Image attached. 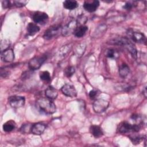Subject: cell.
<instances>
[{"label":"cell","mask_w":147,"mask_h":147,"mask_svg":"<svg viewBox=\"0 0 147 147\" xmlns=\"http://www.w3.org/2000/svg\"><path fill=\"white\" fill-rule=\"evenodd\" d=\"M87 21V18L86 17L84 16H80L78 17V19L76 20V21L78 22V25H84L86 22Z\"/></svg>","instance_id":"83f0119b"},{"label":"cell","mask_w":147,"mask_h":147,"mask_svg":"<svg viewBox=\"0 0 147 147\" xmlns=\"http://www.w3.org/2000/svg\"><path fill=\"white\" fill-rule=\"evenodd\" d=\"M130 72L129 67L126 63H122L119 67V74L122 78H125Z\"/></svg>","instance_id":"d6986e66"},{"label":"cell","mask_w":147,"mask_h":147,"mask_svg":"<svg viewBox=\"0 0 147 147\" xmlns=\"http://www.w3.org/2000/svg\"><path fill=\"white\" fill-rule=\"evenodd\" d=\"M1 58L3 61L11 62L14 59V53L12 49L8 48L2 52H1Z\"/></svg>","instance_id":"7c38bea8"},{"label":"cell","mask_w":147,"mask_h":147,"mask_svg":"<svg viewBox=\"0 0 147 147\" xmlns=\"http://www.w3.org/2000/svg\"><path fill=\"white\" fill-rule=\"evenodd\" d=\"M78 25L76 20H71L63 28H62L61 34L64 37H67L70 36L71 34H74L75 29L78 27Z\"/></svg>","instance_id":"52a82bcc"},{"label":"cell","mask_w":147,"mask_h":147,"mask_svg":"<svg viewBox=\"0 0 147 147\" xmlns=\"http://www.w3.org/2000/svg\"><path fill=\"white\" fill-rule=\"evenodd\" d=\"M142 93L145 96V97H146V86L144 87V88L142 90Z\"/></svg>","instance_id":"d6a6232c"},{"label":"cell","mask_w":147,"mask_h":147,"mask_svg":"<svg viewBox=\"0 0 147 147\" xmlns=\"http://www.w3.org/2000/svg\"><path fill=\"white\" fill-rule=\"evenodd\" d=\"M110 44L123 47L127 49L135 59L137 57V51L134 45L126 37H118L111 40Z\"/></svg>","instance_id":"6da1fadb"},{"label":"cell","mask_w":147,"mask_h":147,"mask_svg":"<svg viewBox=\"0 0 147 147\" xmlns=\"http://www.w3.org/2000/svg\"><path fill=\"white\" fill-rule=\"evenodd\" d=\"M109 102L103 99H97L93 103L92 108L96 113H102L109 107Z\"/></svg>","instance_id":"8992f818"},{"label":"cell","mask_w":147,"mask_h":147,"mask_svg":"<svg viewBox=\"0 0 147 147\" xmlns=\"http://www.w3.org/2000/svg\"><path fill=\"white\" fill-rule=\"evenodd\" d=\"M75 68L72 66H68L65 68L64 70V74L67 77H71L75 73Z\"/></svg>","instance_id":"603a6c76"},{"label":"cell","mask_w":147,"mask_h":147,"mask_svg":"<svg viewBox=\"0 0 147 147\" xmlns=\"http://www.w3.org/2000/svg\"><path fill=\"white\" fill-rule=\"evenodd\" d=\"M106 56L107 57L109 58H116L118 57V53L116 50L113 49H109L107 50V53H106Z\"/></svg>","instance_id":"4316f807"},{"label":"cell","mask_w":147,"mask_h":147,"mask_svg":"<svg viewBox=\"0 0 147 147\" xmlns=\"http://www.w3.org/2000/svg\"><path fill=\"white\" fill-rule=\"evenodd\" d=\"M136 5L134 4V3H131L130 2H128L125 3V5L123 6V8L126 10H131L133 7L135 6Z\"/></svg>","instance_id":"4dcf8cb0"},{"label":"cell","mask_w":147,"mask_h":147,"mask_svg":"<svg viewBox=\"0 0 147 147\" xmlns=\"http://www.w3.org/2000/svg\"><path fill=\"white\" fill-rule=\"evenodd\" d=\"M78 3L76 1L66 0L63 2V6L68 10H74L78 6Z\"/></svg>","instance_id":"ffe728a7"},{"label":"cell","mask_w":147,"mask_h":147,"mask_svg":"<svg viewBox=\"0 0 147 147\" xmlns=\"http://www.w3.org/2000/svg\"><path fill=\"white\" fill-rule=\"evenodd\" d=\"M91 134L95 138H99L103 135V131L102 128L98 125H92L90 127Z\"/></svg>","instance_id":"2e32d148"},{"label":"cell","mask_w":147,"mask_h":147,"mask_svg":"<svg viewBox=\"0 0 147 147\" xmlns=\"http://www.w3.org/2000/svg\"><path fill=\"white\" fill-rule=\"evenodd\" d=\"M130 139L132 141V143L134 144H139L141 141H143L144 137L141 136H130Z\"/></svg>","instance_id":"cb8c5ba5"},{"label":"cell","mask_w":147,"mask_h":147,"mask_svg":"<svg viewBox=\"0 0 147 147\" xmlns=\"http://www.w3.org/2000/svg\"><path fill=\"white\" fill-rule=\"evenodd\" d=\"M98 95V92L96 90H92L89 92V96L91 99H95Z\"/></svg>","instance_id":"f546056e"},{"label":"cell","mask_w":147,"mask_h":147,"mask_svg":"<svg viewBox=\"0 0 147 147\" xmlns=\"http://www.w3.org/2000/svg\"><path fill=\"white\" fill-rule=\"evenodd\" d=\"M40 30L39 26L35 23L29 22L27 26V32L29 36H34Z\"/></svg>","instance_id":"e0dca14e"},{"label":"cell","mask_w":147,"mask_h":147,"mask_svg":"<svg viewBox=\"0 0 147 147\" xmlns=\"http://www.w3.org/2000/svg\"><path fill=\"white\" fill-rule=\"evenodd\" d=\"M127 34L129 38L135 42L144 43L146 42V37L141 32L130 29L127 31Z\"/></svg>","instance_id":"9c48e42d"},{"label":"cell","mask_w":147,"mask_h":147,"mask_svg":"<svg viewBox=\"0 0 147 147\" xmlns=\"http://www.w3.org/2000/svg\"><path fill=\"white\" fill-rule=\"evenodd\" d=\"M32 18L36 24H43L48 20V16L45 12L37 11L33 14Z\"/></svg>","instance_id":"8fae6325"},{"label":"cell","mask_w":147,"mask_h":147,"mask_svg":"<svg viewBox=\"0 0 147 147\" xmlns=\"http://www.w3.org/2000/svg\"><path fill=\"white\" fill-rule=\"evenodd\" d=\"M62 93L70 98H74L77 96V92L75 87L71 84H65L61 88Z\"/></svg>","instance_id":"30bf717a"},{"label":"cell","mask_w":147,"mask_h":147,"mask_svg":"<svg viewBox=\"0 0 147 147\" xmlns=\"http://www.w3.org/2000/svg\"><path fill=\"white\" fill-rule=\"evenodd\" d=\"M88 30V27L86 25H79L78 26L76 29H75L74 34L75 37L78 38H80L83 37L86 33Z\"/></svg>","instance_id":"ac0fdd59"},{"label":"cell","mask_w":147,"mask_h":147,"mask_svg":"<svg viewBox=\"0 0 147 147\" xmlns=\"http://www.w3.org/2000/svg\"><path fill=\"white\" fill-rule=\"evenodd\" d=\"M28 2L26 1H14L13 4L17 7H21L25 6Z\"/></svg>","instance_id":"f1b7e54d"},{"label":"cell","mask_w":147,"mask_h":147,"mask_svg":"<svg viewBox=\"0 0 147 147\" xmlns=\"http://www.w3.org/2000/svg\"><path fill=\"white\" fill-rule=\"evenodd\" d=\"M37 107L40 110L45 114H53L56 111V107L55 104L51 99L48 98H40L36 102Z\"/></svg>","instance_id":"7a4b0ae2"},{"label":"cell","mask_w":147,"mask_h":147,"mask_svg":"<svg viewBox=\"0 0 147 147\" xmlns=\"http://www.w3.org/2000/svg\"><path fill=\"white\" fill-rule=\"evenodd\" d=\"M61 29L62 28L59 24L52 25L45 30L43 35V37L45 40H50L57 36L60 32L61 33Z\"/></svg>","instance_id":"277c9868"},{"label":"cell","mask_w":147,"mask_h":147,"mask_svg":"<svg viewBox=\"0 0 147 147\" xmlns=\"http://www.w3.org/2000/svg\"><path fill=\"white\" fill-rule=\"evenodd\" d=\"M16 127V123L13 121H9L3 125V130L5 132H10Z\"/></svg>","instance_id":"44dd1931"},{"label":"cell","mask_w":147,"mask_h":147,"mask_svg":"<svg viewBox=\"0 0 147 147\" xmlns=\"http://www.w3.org/2000/svg\"><path fill=\"white\" fill-rule=\"evenodd\" d=\"M10 42L7 40H3L1 41V52H2L9 48Z\"/></svg>","instance_id":"484cf974"},{"label":"cell","mask_w":147,"mask_h":147,"mask_svg":"<svg viewBox=\"0 0 147 147\" xmlns=\"http://www.w3.org/2000/svg\"><path fill=\"white\" fill-rule=\"evenodd\" d=\"M9 102L12 107L15 109L20 108L24 106L25 99L23 96L13 95L9 98Z\"/></svg>","instance_id":"ba28073f"},{"label":"cell","mask_w":147,"mask_h":147,"mask_svg":"<svg viewBox=\"0 0 147 147\" xmlns=\"http://www.w3.org/2000/svg\"><path fill=\"white\" fill-rule=\"evenodd\" d=\"M141 129V125L139 124L131 125L127 122H122L119 124L118 131L122 134L129 133L130 132H138Z\"/></svg>","instance_id":"3957f363"},{"label":"cell","mask_w":147,"mask_h":147,"mask_svg":"<svg viewBox=\"0 0 147 147\" xmlns=\"http://www.w3.org/2000/svg\"><path fill=\"white\" fill-rule=\"evenodd\" d=\"M99 6V2L96 0L86 1L84 2L83 7L88 12L95 11Z\"/></svg>","instance_id":"4fadbf2b"},{"label":"cell","mask_w":147,"mask_h":147,"mask_svg":"<svg viewBox=\"0 0 147 147\" xmlns=\"http://www.w3.org/2000/svg\"><path fill=\"white\" fill-rule=\"evenodd\" d=\"M46 59L47 56L45 55L36 56L31 59L28 63L29 68L32 71L39 69Z\"/></svg>","instance_id":"5b68a950"},{"label":"cell","mask_w":147,"mask_h":147,"mask_svg":"<svg viewBox=\"0 0 147 147\" xmlns=\"http://www.w3.org/2000/svg\"><path fill=\"white\" fill-rule=\"evenodd\" d=\"M2 6L4 8H9L11 6V3L10 1H7V0L2 1Z\"/></svg>","instance_id":"1f68e13d"},{"label":"cell","mask_w":147,"mask_h":147,"mask_svg":"<svg viewBox=\"0 0 147 147\" xmlns=\"http://www.w3.org/2000/svg\"><path fill=\"white\" fill-rule=\"evenodd\" d=\"M45 94L47 98L51 100L56 99L58 95V92L57 90L51 86H49L47 88L45 91Z\"/></svg>","instance_id":"9a60e30c"},{"label":"cell","mask_w":147,"mask_h":147,"mask_svg":"<svg viewBox=\"0 0 147 147\" xmlns=\"http://www.w3.org/2000/svg\"><path fill=\"white\" fill-rule=\"evenodd\" d=\"M32 126L29 124H24L21 126L20 128V131L22 133H29L31 132V129H32Z\"/></svg>","instance_id":"d4e9b609"},{"label":"cell","mask_w":147,"mask_h":147,"mask_svg":"<svg viewBox=\"0 0 147 147\" xmlns=\"http://www.w3.org/2000/svg\"><path fill=\"white\" fill-rule=\"evenodd\" d=\"M46 129V125L42 122L36 123L32 126L31 133L35 135L42 134Z\"/></svg>","instance_id":"5bb4252c"},{"label":"cell","mask_w":147,"mask_h":147,"mask_svg":"<svg viewBox=\"0 0 147 147\" xmlns=\"http://www.w3.org/2000/svg\"><path fill=\"white\" fill-rule=\"evenodd\" d=\"M40 78L41 80L46 82H49L51 80L50 73L47 71H42L40 74Z\"/></svg>","instance_id":"7402d4cb"}]
</instances>
